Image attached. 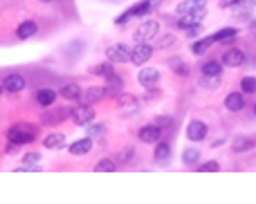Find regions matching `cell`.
<instances>
[{
  "label": "cell",
  "instance_id": "obj_1",
  "mask_svg": "<svg viewBox=\"0 0 256 204\" xmlns=\"http://www.w3.org/2000/svg\"><path fill=\"white\" fill-rule=\"evenodd\" d=\"M157 34H159L157 20H144V23L137 25V29L133 32V41H135V43H146V41L155 39Z\"/></svg>",
  "mask_w": 256,
  "mask_h": 204
},
{
  "label": "cell",
  "instance_id": "obj_2",
  "mask_svg": "<svg viewBox=\"0 0 256 204\" xmlns=\"http://www.w3.org/2000/svg\"><path fill=\"white\" fill-rule=\"evenodd\" d=\"M7 139L11 141V146L29 144V141H34V128H29V126H14V128H9V132H7Z\"/></svg>",
  "mask_w": 256,
  "mask_h": 204
},
{
  "label": "cell",
  "instance_id": "obj_3",
  "mask_svg": "<svg viewBox=\"0 0 256 204\" xmlns=\"http://www.w3.org/2000/svg\"><path fill=\"white\" fill-rule=\"evenodd\" d=\"M25 85H27V81H25L23 74L11 72V74H5V79H2V87H5V92H9V94L23 92Z\"/></svg>",
  "mask_w": 256,
  "mask_h": 204
},
{
  "label": "cell",
  "instance_id": "obj_4",
  "mask_svg": "<svg viewBox=\"0 0 256 204\" xmlns=\"http://www.w3.org/2000/svg\"><path fill=\"white\" fill-rule=\"evenodd\" d=\"M133 52L126 45H112V47L106 49V58L110 63H131Z\"/></svg>",
  "mask_w": 256,
  "mask_h": 204
},
{
  "label": "cell",
  "instance_id": "obj_5",
  "mask_svg": "<svg viewBox=\"0 0 256 204\" xmlns=\"http://www.w3.org/2000/svg\"><path fill=\"white\" fill-rule=\"evenodd\" d=\"M207 16V7H200V9H196L194 14H187V16H180L178 20V27L184 29V32H189V29H194L200 25V20Z\"/></svg>",
  "mask_w": 256,
  "mask_h": 204
},
{
  "label": "cell",
  "instance_id": "obj_6",
  "mask_svg": "<svg viewBox=\"0 0 256 204\" xmlns=\"http://www.w3.org/2000/svg\"><path fill=\"white\" fill-rule=\"evenodd\" d=\"M92 119H95V110L88 103H81V106H77L72 110V122L77 126H88V123H92Z\"/></svg>",
  "mask_w": 256,
  "mask_h": 204
},
{
  "label": "cell",
  "instance_id": "obj_7",
  "mask_svg": "<svg viewBox=\"0 0 256 204\" xmlns=\"http://www.w3.org/2000/svg\"><path fill=\"white\" fill-rule=\"evenodd\" d=\"M207 132H209V128L205 122H200V119H191V122H189V126H187L189 141H203L205 137H207Z\"/></svg>",
  "mask_w": 256,
  "mask_h": 204
},
{
  "label": "cell",
  "instance_id": "obj_8",
  "mask_svg": "<svg viewBox=\"0 0 256 204\" xmlns=\"http://www.w3.org/2000/svg\"><path fill=\"white\" fill-rule=\"evenodd\" d=\"M137 83H140L142 87H146V90L155 87L159 83V70H155V68H142L140 74H137Z\"/></svg>",
  "mask_w": 256,
  "mask_h": 204
},
{
  "label": "cell",
  "instance_id": "obj_9",
  "mask_svg": "<svg viewBox=\"0 0 256 204\" xmlns=\"http://www.w3.org/2000/svg\"><path fill=\"white\" fill-rule=\"evenodd\" d=\"M137 137H140V141H144V144H157V141L162 139V128H159L157 123H149V126L140 128Z\"/></svg>",
  "mask_w": 256,
  "mask_h": 204
},
{
  "label": "cell",
  "instance_id": "obj_10",
  "mask_svg": "<svg viewBox=\"0 0 256 204\" xmlns=\"http://www.w3.org/2000/svg\"><path fill=\"white\" fill-rule=\"evenodd\" d=\"M151 56H153V47L146 43H137L135 49H133V56H131V63L135 65H144L146 61H151Z\"/></svg>",
  "mask_w": 256,
  "mask_h": 204
},
{
  "label": "cell",
  "instance_id": "obj_11",
  "mask_svg": "<svg viewBox=\"0 0 256 204\" xmlns=\"http://www.w3.org/2000/svg\"><path fill=\"white\" fill-rule=\"evenodd\" d=\"M108 94L106 87H99V85H92V87H86L81 94V103H88V106H92V103L102 101L103 97Z\"/></svg>",
  "mask_w": 256,
  "mask_h": 204
},
{
  "label": "cell",
  "instance_id": "obj_12",
  "mask_svg": "<svg viewBox=\"0 0 256 204\" xmlns=\"http://www.w3.org/2000/svg\"><path fill=\"white\" fill-rule=\"evenodd\" d=\"M140 110V101H137V97H133V94H121L119 97V112L124 117H131L135 115V112Z\"/></svg>",
  "mask_w": 256,
  "mask_h": 204
},
{
  "label": "cell",
  "instance_id": "obj_13",
  "mask_svg": "<svg viewBox=\"0 0 256 204\" xmlns=\"http://www.w3.org/2000/svg\"><path fill=\"white\" fill-rule=\"evenodd\" d=\"M58 97H61V94L54 92V90H50V87H41V90H36V94H34L36 103H39V106H43V108L54 106Z\"/></svg>",
  "mask_w": 256,
  "mask_h": 204
},
{
  "label": "cell",
  "instance_id": "obj_14",
  "mask_svg": "<svg viewBox=\"0 0 256 204\" xmlns=\"http://www.w3.org/2000/svg\"><path fill=\"white\" fill-rule=\"evenodd\" d=\"M225 108H227L229 112H241L243 108H245V92H229L227 97H225Z\"/></svg>",
  "mask_w": 256,
  "mask_h": 204
},
{
  "label": "cell",
  "instance_id": "obj_15",
  "mask_svg": "<svg viewBox=\"0 0 256 204\" xmlns=\"http://www.w3.org/2000/svg\"><path fill=\"white\" fill-rule=\"evenodd\" d=\"M222 65H227V68H241L245 63V54L241 49H227V52L222 54Z\"/></svg>",
  "mask_w": 256,
  "mask_h": 204
},
{
  "label": "cell",
  "instance_id": "obj_16",
  "mask_svg": "<svg viewBox=\"0 0 256 204\" xmlns=\"http://www.w3.org/2000/svg\"><path fill=\"white\" fill-rule=\"evenodd\" d=\"M70 155H74V157H83V155H88V153L92 151V139L90 137H83V139H77L74 144H70Z\"/></svg>",
  "mask_w": 256,
  "mask_h": 204
},
{
  "label": "cell",
  "instance_id": "obj_17",
  "mask_svg": "<svg viewBox=\"0 0 256 204\" xmlns=\"http://www.w3.org/2000/svg\"><path fill=\"white\" fill-rule=\"evenodd\" d=\"M39 32V25L34 23V20H23V23L16 27V36H18L20 41H27V39H32V36Z\"/></svg>",
  "mask_w": 256,
  "mask_h": 204
},
{
  "label": "cell",
  "instance_id": "obj_18",
  "mask_svg": "<svg viewBox=\"0 0 256 204\" xmlns=\"http://www.w3.org/2000/svg\"><path fill=\"white\" fill-rule=\"evenodd\" d=\"M65 144H68V139H65V135H63V132H50V135L43 139V146L48 148V151H56V148H63Z\"/></svg>",
  "mask_w": 256,
  "mask_h": 204
},
{
  "label": "cell",
  "instance_id": "obj_19",
  "mask_svg": "<svg viewBox=\"0 0 256 204\" xmlns=\"http://www.w3.org/2000/svg\"><path fill=\"white\" fill-rule=\"evenodd\" d=\"M58 94H61L65 101H77V99H81L83 92H81V85H79V83H65Z\"/></svg>",
  "mask_w": 256,
  "mask_h": 204
},
{
  "label": "cell",
  "instance_id": "obj_20",
  "mask_svg": "<svg viewBox=\"0 0 256 204\" xmlns=\"http://www.w3.org/2000/svg\"><path fill=\"white\" fill-rule=\"evenodd\" d=\"M159 0H140V2H137V5H133L131 9V16H146V14H151V11H153V7L157 5Z\"/></svg>",
  "mask_w": 256,
  "mask_h": 204
},
{
  "label": "cell",
  "instance_id": "obj_21",
  "mask_svg": "<svg viewBox=\"0 0 256 204\" xmlns=\"http://www.w3.org/2000/svg\"><path fill=\"white\" fill-rule=\"evenodd\" d=\"M200 7H205V0H182V2L175 7V11H178L180 16H187V14H194Z\"/></svg>",
  "mask_w": 256,
  "mask_h": 204
},
{
  "label": "cell",
  "instance_id": "obj_22",
  "mask_svg": "<svg viewBox=\"0 0 256 204\" xmlns=\"http://www.w3.org/2000/svg\"><path fill=\"white\" fill-rule=\"evenodd\" d=\"M216 43L213 41V36H205V39H198L196 43H191V54H196V56H203L205 52H209V47Z\"/></svg>",
  "mask_w": 256,
  "mask_h": 204
},
{
  "label": "cell",
  "instance_id": "obj_23",
  "mask_svg": "<svg viewBox=\"0 0 256 204\" xmlns=\"http://www.w3.org/2000/svg\"><path fill=\"white\" fill-rule=\"evenodd\" d=\"M252 148H254V141H252L250 137H236V139L232 141V151L238 153V155H241V153H250Z\"/></svg>",
  "mask_w": 256,
  "mask_h": 204
},
{
  "label": "cell",
  "instance_id": "obj_24",
  "mask_svg": "<svg viewBox=\"0 0 256 204\" xmlns=\"http://www.w3.org/2000/svg\"><path fill=\"white\" fill-rule=\"evenodd\" d=\"M153 157L155 162H166L171 157V146L166 141H157L155 144V151H153Z\"/></svg>",
  "mask_w": 256,
  "mask_h": 204
},
{
  "label": "cell",
  "instance_id": "obj_25",
  "mask_svg": "<svg viewBox=\"0 0 256 204\" xmlns=\"http://www.w3.org/2000/svg\"><path fill=\"white\" fill-rule=\"evenodd\" d=\"M200 70H203V74H207V77H220L222 74V63L220 61H205Z\"/></svg>",
  "mask_w": 256,
  "mask_h": 204
},
{
  "label": "cell",
  "instance_id": "obj_26",
  "mask_svg": "<svg viewBox=\"0 0 256 204\" xmlns=\"http://www.w3.org/2000/svg\"><path fill=\"white\" fill-rule=\"evenodd\" d=\"M95 170H97V173H115V170H117V162L103 157V160H99L97 164H95Z\"/></svg>",
  "mask_w": 256,
  "mask_h": 204
},
{
  "label": "cell",
  "instance_id": "obj_27",
  "mask_svg": "<svg viewBox=\"0 0 256 204\" xmlns=\"http://www.w3.org/2000/svg\"><path fill=\"white\" fill-rule=\"evenodd\" d=\"M106 81H108V87H106V90H108L110 94H119V90L124 87V81H121V79L117 77V74H112V72L108 74Z\"/></svg>",
  "mask_w": 256,
  "mask_h": 204
},
{
  "label": "cell",
  "instance_id": "obj_28",
  "mask_svg": "<svg viewBox=\"0 0 256 204\" xmlns=\"http://www.w3.org/2000/svg\"><path fill=\"white\" fill-rule=\"evenodd\" d=\"M236 34H238L236 27H222V29H218L216 34H213V41H216V43H220V41H229V39H234Z\"/></svg>",
  "mask_w": 256,
  "mask_h": 204
},
{
  "label": "cell",
  "instance_id": "obj_29",
  "mask_svg": "<svg viewBox=\"0 0 256 204\" xmlns=\"http://www.w3.org/2000/svg\"><path fill=\"white\" fill-rule=\"evenodd\" d=\"M198 160H200V151H198V148H187V151L182 153V164L184 166H194Z\"/></svg>",
  "mask_w": 256,
  "mask_h": 204
},
{
  "label": "cell",
  "instance_id": "obj_30",
  "mask_svg": "<svg viewBox=\"0 0 256 204\" xmlns=\"http://www.w3.org/2000/svg\"><path fill=\"white\" fill-rule=\"evenodd\" d=\"M198 83L205 90H218V87H220V77H207V74H203V79H200Z\"/></svg>",
  "mask_w": 256,
  "mask_h": 204
},
{
  "label": "cell",
  "instance_id": "obj_31",
  "mask_svg": "<svg viewBox=\"0 0 256 204\" xmlns=\"http://www.w3.org/2000/svg\"><path fill=\"white\" fill-rule=\"evenodd\" d=\"M50 115H52V117L43 115V123H50V126H52V123L63 122V119H65V117H68L70 112H65V110H54V112H50Z\"/></svg>",
  "mask_w": 256,
  "mask_h": 204
},
{
  "label": "cell",
  "instance_id": "obj_32",
  "mask_svg": "<svg viewBox=\"0 0 256 204\" xmlns=\"http://www.w3.org/2000/svg\"><path fill=\"white\" fill-rule=\"evenodd\" d=\"M241 90L245 94H254L256 92V77H243L241 79Z\"/></svg>",
  "mask_w": 256,
  "mask_h": 204
},
{
  "label": "cell",
  "instance_id": "obj_33",
  "mask_svg": "<svg viewBox=\"0 0 256 204\" xmlns=\"http://www.w3.org/2000/svg\"><path fill=\"white\" fill-rule=\"evenodd\" d=\"M169 65L175 70V72L180 74V77H187V74H189V68L182 63V58H171V61H169Z\"/></svg>",
  "mask_w": 256,
  "mask_h": 204
},
{
  "label": "cell",
  "instance_id": "obj_34",
  "mask_svg": "<svg viewBox=\"0 0 256 204\" xmlns=\"http://www.w3.org/2000/svg\"><path fill=\"white\" fill-rule=\"evenodd\" d=\"M173 43H175V36L173 34H164L157 43H155V49H166V47H171Z\"/></svg>",
  "mask_w": 256,
  "mask_h": 204
},
{
  "label": "cell",
  "instance_id": "obj_35",
  "mask_svg": "<svg viewBox=\"0 0 256 204\" xmlns=\"http://www.w3.org/2000/svg\"><path fill=\"white\" fill-rule=\"evenodd\" d=\"M200 173H218V170H220V164H218L216 160H211V162H205L203 166H200Z\"/></svg>",
  "mask_w": 256,
  "mask_h": 204
},
{
  "label": "cell",
  "instance_id": "obj_36",
  "mask_svg": "<svg viewBox=\"0 0 256 204\" xmlns=\"http://www.w3.org/2000/svg\"><path fill=\"white\" fill-rule=\"evenodd\" d=\"M153 123H157L162 130L164 128H173V117H166V115H162V117H155V122Z\"/></svg>",
  "mask_w": 256,
  "mask_h": 204
},
{
  "label": "cell",
  "instance_id": "obj_37",
  "mask_svg": "<svg viewBox=\"0 0 256 204\" xmlns=\"http://www.w3.org/2000/svg\"><path fill=\"white\" fill-rule=\"evenodd\" d=\"M81 52H83V43H81V41H74V45L68 49V54L72 58H79V54H81Z\"/></svg>",
  "mask_w": 256,
  "mask_h": 204
},
{
  "label": "cell",
  "instance_id": "obj_38",
  "mask_svg": "<svg viewBox=\"0 0 256 204\" xmlns=\"http://www.w3.org/2000/svg\"><path fill=\"white\" fill-rule=\"evenodd\" d=\"M39 160H41L39 153H27V155L23 157V162H25L27 166H36V164H39Z\"/></svg>",
  "mask_w": 256,
  "mask_h": 204
},
{
  "label": "cell",
  "instance_id": "obj_39",
  "mask_svg": "<svg viewBox=\"0 0 256 204\" xmlns=\"http://www.w3.org/2000/svg\"><path fill=\"white\" fill-rule=\"evenodd\" d=\"M110 72H112L110 65H95V68H92V74H103V77H108Z\"/></svg>",
  "mask_w": 256,
  "mask_h": 204
},
{
  "label": "cell",
  "instance_id": "obj_40",
  "mask_svg": "<svg viewBox=\"0 0 256 204\" xmlns=\"http://www.w3.org/2000/svg\"><path fill=\"white\" fill-rule=\"evenodd\" d=\"M106 132V126H90V130H88V135L90 137H99Z\"/></svg>",
  "mask_w": 256,
  "mask_h": 204
},
{
  "label": "cell",
  "instance_id": "obj_41",
  "mask_svg": "<svg viewBox=\"0 0 256 204\" xmlns=\"http://www.w3.org/2000/svg\"><path fill=\"white\" fill-rule=\"evenodd\" d=\"M133 155H135V148H131V146H128V148H124V153L119 155V162H128Z\"/></svg>",
  "mask_w": 256,
  "mask_h": 204
},
{
  "label": "cell",
  "instance_id": "obj_42",
  "mask_svg": "<svg viewBox=\"0 0 256 204\" xmlns=\"http://www.w3.org/2000/svg\"><path fill=\"white\" fill-rule=\"evenodd\" d=\"M241 0H220V7L222 9H229V7H236Z\"/></svg>",
  "mask_w": 256,
  "mask_h": 204
},
{
  "label": "cell",
  "instance_id": "obj_43",
  "mask_svg": "<svg viewBox=\"0 0 256 204\" xmlns=\"http://www.w3.org/2000/svg\"><path fill=\"white\" fill-rule=\"evenodd\" d=\"M41 2H52V0H41Z\"/></svg>",
  "mask_w": 256,
  "mask_h": 204
},
{
  "label": "cell",
  "instance_id": "obj_44",
  "mask_svg": "<svg viewBox=\"0 0 256 204\" xmlns=\"http://www.w3.org/2000/svg\"><path fill=\"white\" fill-rule=\"evenodd\" d=\"M254 115H256V106H254Z\"/></svg>",
  "mask_w": 256,
  "mask_h": 204
},
{
  "label": "cell",
  "instance_id": "obj_45",
  "mask_svg": "<svg viewBox=\"0 0 256 204\" xmlns=\"http://www.w3.org/2000/svg\"><path fill=\"white\" fill-rule=\"evenodd\" d=\"M106 2H112V0H106Z\"/></svg>",
  "mask_w": 256,
  "mask_h": 204
},
{
  "label": "cell",
  "instance_id": "obj_46",
  "mask_svg": "<svg viewBox=\"0 0 256 204\" xmlns=\"http://www.w3.org/2000/svg\"><path fill=\"white\" fill-rule=\"evenodd\" d=\"M205 2H207V0H205Z\"/></svg>",
  "mask_w": 256,
  "mask_h": 204
}]
</instances>
